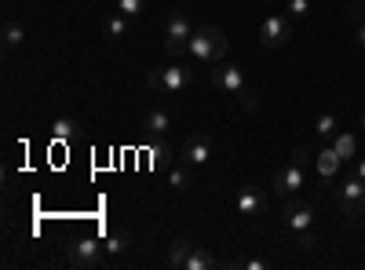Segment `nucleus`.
<instances>
[{"mask_svg":"<svg viewBox=\"0 0 365 270\" xmlns=\"http://www.w3.org/2000/svg\"><path fill=\"white\" fill-rule=\"evenodd\" d=\"M197 63H205V66H216V63H223L227 58V51H230V41H227V33L220 26H197L194 29V37H190V48H187Z\"/></svg>","mask_w":365,"mask_h":270,"instance_id":"f257e3e1","label":"nucleus"},{"mask_svg":"<svg viewBox=\"0 0 365 270\" xmlns=\"http://www.w3.org/2000/svg\"><path fill=\"white\" fill-rule=\"evenodd\" d=\"M307 161H311L307 146H296V150H292V161H289L285 168H278V172H274V179H270L274 194H282V197L299 194L303 183H307Z\"/></svg>","mask_w":365,"mask_h":270,"instance_id":"f03ea898","label":"nucleus"},{"mask_svg":"<svg viewBox=\"0 0 365 270\" xmlns=\"http://www.w3.org/2000/svg\"><path fill=\"white\" fill-rule=\"evenodd\" d=\"M311 230H314V208L303 204V201H289L285 204V234L296 237L299 249H314Z\"/></svg>","mask_w":365,"mask_h":270,"instance_id":"7ed1b4c3","label":"nucleus"},{"mask_svg":"<svg viewBox=\"0 0 365 270\" xmlns=\"http://www.w3.org/2000/svg\"><path fill=\"white\" fill-rule=\"evenodd\" d=\"M66 259L77 270H96V266L106 263V245L99 242V237H91V234H81V237H73V242H70Z\"/></svg>","mask_w":365,"mask_h":270,"instance_id":"20e7f679","label":"nucleus"},{"mask_svg":"<svg viewBox=\"0 0 365 270\" xmlns=\"http://www.w3.org/2000/svg\"><path fill=\"white\" fill-rule=\"evenodd\" d=\"M150 88L161 92V95H179V92H187V88H190V70L179 66V63L158 66V70H150Z\"/></svg>","mask_w":365,"mask_h":270,"instance_id":"39448f33","label":"nucleus"},{"mask_svg":"<svg viewBox=\"0 0 365 270\" xmlns=\"http://www.w3.org/2000/svg\"><path fill=\"white\" fill-rule=\"evenodd\" d=\"M336 204L344 208L347 219H361L365 216V179L358 172L344 179V187L336 190Z\"/></svg>","mask_w":365,"mask_h":270,"instance_id":"423d86ee","label":"nucleus"},{"mask_svg":"<svg viewBox=\"0 0 365 270\" xmlns=\"http://www.w3.org/2000/svg\"><path fill=\"white\" fill-rule=\"evenodd\" d=\"M190 37H194V26H190L187 11H172L168 22H165V51L168 55H182L190 48Z\"/></svg>","mask_w":365,"mask_h":270,"instance_id":"0eeeda50","label":"nucleus"},{"mask_svg":"<svg viewBox=\"0 0 365 270\" xmlns=\"http://www.w3.org/2000/svg\"><path fill=\"white\" fill-rule=\"evenodd\" d=\"M208 77H212V84L220 88V92H230V95H241V92H249V84H245V70L241 66H234V63H216L208 70Z\"/></svg>","mask_w":365,"mask_h":270,"instance_id":"6e6552de","label":"nucleus"},{"mask_svg":"<svg viewBox=\"0 0 365 270\" xmlns=\"http://www.w3.org/2000/svg\"><path fill=\"white\" fill-rule=\"evenodd\" d=\"M292 41V22L289 15H267L259 22V44L263 48H285Z\"/></svg>","mask_w":365,"mask_h":270,"instance_id":"1a4fd4ad","label":"nucleus"},{"mask_svg":"<svg viewBox=\"0 0 365 270\" xmlns=\"http://www.w3.org/2000/svg\"><path fill=\"white\" fill-rule=\"evenodd\" d=\"M182 161H187L190 168H201V165H208L212 161V139L205 135V132H194V135H187L182 139Z\"/></svg>","mask_w":365,"mask_h":270,"instance_id":"9d476101","label":"nucleus"},{"mask_svg":"<svg viewBox=\"0 0 365 270\" xmlns=\"http://www.w3.org/2000/svg\"><path fill=\"white\" fill-rule=\"evenodd\" d=\"M234 208H237L241 216H263L267 212V197L256 187H241L237 197H234Z\"/></svg>","mask_w":365,"mask_h":270,"instance_id":"9b49d317","label":"nucleus"},{"mask_svg":"<svg viewBox=\"0 0 365 270\" xmlns=\"http://www.w3.org/2000/svg\"><path fill=\"white\" fill-rule=\"evenodd\" d=\"M340 165H344V157L336 154V146H325V150H318V154H314V168H318L322 179H332V175L340 172Z\"/></svg>","mask_w":365,"mask_h":270,"instance_id":"f8f14e48","label":"nucleus"},{"mask_svg":"<svg viewBox=\"0 0 365 270\" xmlns=\"http://www.w3.org/2000/svg\"><path fill=\"white\" fill-rule=\"evenodd\" d=\"M168 128H172V117H168V110H150V113L143 117V132H146L150 139H161V135H168Z\"/></svg>","mask_w":365,"mask_h":270,"instance_id":"ddd939ff","label":"nucleus"},{"mask_svg":"<svg viewBox=\"0 0 365 270\" xmlns=\"http://www.w3.org/2000/svg\"><path fill=\"white\" fill-rule=\"evenodd\" d=\"M216 266H220L216 256H212L205 245H194L190 256H187V266H182V270H216Z\"/></svg>","mask_w":365,"mask_h":270,"instance_id":"4468645a","label":"nucleus"},{"mask_svg":"<svg viewBox=\"0 0 365 270\" xmlns=\"http://www.w3.org/2000/svg\"><path fill=\"white\" fill-rule=\"evenodd\" d=\"M128 22H132V19H128V15H120V11H117V15H110V19L103 22V37H106V41H120V37H128Z\"/></svg>","mask_w":365,"mask_h":270,"instance_id":"2eb2a0df","label":"nucleus"},{"mask_svg":"<svg viewBox=\"0 0 365 270\" xmlns=\"http://www.w3.org/2000/svg\"><path fill=\"white\" fill-rule=\"evenodd\" d=\"M77 121H73V117H55V121H51V139L55 142H70L73 135H77Z\"/></svg>","mask_w":365,"mask_h":270,"instance_id":"dca6fc26","label":"nucleus"},{"mask_svg":"<svg viewBox=\"0 0 365 270\" xmlns=\"http://www.w3.org/2000/svg\"><path fill=\"white\" fill-rule=\"evenodd\" d=\"M0 37H4V51H15L26 41V29H22L19 19H4V33H0Z\"/></svg>","mask_w":365,"mask_h":270,"instance_id":"f3484780","label":"nucleus"},{"mask_svg":"<svg viewBox=\"0 0 365 270\" xmlns=\"http://www.w3.org/2000/svg\"><path fill=\"white\" fill-rule=\"evenodd\" d=\"M168 187L172 190H190L194 187V175H190V165L182 161L179 168H168Z\"/></svg>","mask_w":365,"mask_h":270,"instance_id":"a211bd4d","label":"nucleus"},{"mask_svg":"<svg viewBox=\"0 0 365 270\" xmlns=\"http://www.w3.org/2000/svg\"><path fill=\"white\" fill-rule=\"evenodd\" d=\"M190 242H187V237H179V242H172V249H168V266L172 270H182V266H187V256H190Z\"/></svg>","mask_w":365,"mask_h":270,"instance_id":"6ab92c4d","label":"nucleus"},{"mask_svg":"<svg viewBox=\"0 0 365 270\" xmlns=\"http://www.w3.org/2000/svg\"><path fill=\"white\" fill-rule=\"evenodd\" d=\"M332 146H336V154L344 161H354V154H358V139L351 132H336V135H332Z\"/></svg>","mask_w":365,"mask_h":270,"instance_id":"aec40b11","label":"nucleus"},{"mask_svg":"<svg viewBox=\"0 0 365 270\" xmlns=\"http://www.w3.org/2000/svg\"><path fill=\"white\" fill-rule=\"evenodd\" d=\"M103 245H106V259H110V263H117L120 256L128 252V234H125V230H120V234H110Z\"/></svg>","mask_w":365,"mask_h":270,"instance_id":"412c9836","label":"nucleus"},{"mask_svg":"<svg viewBox=\"0 0 365 270\" xmlns=\"http://www.w3.org/2000/svg\"><path fill=\"white\" fill-rule=\"evenodd\" d=\"M314 132H318L322 139H332V135L340 132V117L332 113V110H325V113L318 117V121H314Z\"/></svg>","mask_w":365,"mask_h":270,"instance_id":"4be33fe9","label":"nucleus"},{"mask_svg":"<svg viewBox=\"0 0 365 270\" xmlns=\"http://www.w3.org/2000/svg\"><path fill=\"white\" fill-rule=\"evenodd\" d=\"M117 11L128 15V19H139L146 11V0H117Z\"/></svg>","mask_w":365,"mask_h":270,"instance_id":"5701e85b","label":"nucleus"},{"mask_svg":"<svg viewBox=\"0 0 365 270\" xmlns=\"http://www.w3.org/2000/svg\"><path fill=\"white\" fill-rule=\"evenodd\" d=\"M289 19H307L311 11H314V4H311V0H289Z\"/></svg>","mask_w":365,"mask_h":270,"instance_id":"b1692460","label":"nucleus"},{"mask_svg":"<svg viewBox=\"0 0 365 270\" xmlns=\"http://www.w3.org/2000/svg\"><path fill=\"white\" fill-rule=\"evenodd\" d=\"M237 103H241V110H245V113H256V110H259V99H256L252 88H249V92H241V95H237Z\"/></svg>","mask_w":365,"mask_h":270,"instance_id":"393cba45","label":"nucleus"},{"mask_svg":"<svg viewBox=\"0 0 365 270\" xmlns=\"http://www.w3.org/2000/svg\"><path fill=\"white\" fill-rule=\"evenodd\" d=\"M241 266H249V270H267L270 263H267V259H245V263H241Z\"/></svg>","mask_w":365,"mask_h":270,"instance_id":"a878e982","label":"nucleus"},{"mask_svg":"<svg viewBox=\"0 0 365 270\" xmlns=\"http://www.w3.org/2000/svg\"><path fill=\"white\" fill-rule=\"evenodd\" d=\"M354 41H358V48H365V22L358 26V33H354Z\"/></svg>","mask_w":365,"mask_h":270,"instance_id":"bb28decb","label":"nucleus"},{"mask_svg":"<svg viewBox=\"0 0 365 270\" xmlns=\"http://www.w3.org/2000/svg\"><path fill=\"white\" fill-rule=\"evenodd\" d=\"M358 175H361V179H365V157H361V161H358Z\"/></svg>","mask_w":365,"mask_h":270,"instance_id":"cd10ccee","label":"nucleus"},{"mask_svg":"<svg viewBox=\"0 0 365 270\" xmlns=\"http://www.w3.org/2000/svg\"><path fill=\"white\" fill-rule=\"evenodd\" d=\"M358 125H361V132H365V110H361V121H358Z\"/></svg>","mask_w":365,"mask_h":270,"instance_id":"c85d7f7f","label":"nucleus"},{"mask_svg":"<svg viewBox=\"0 0 365 270\" xmlns=\"http://www.w3.org/2000/svg\"><path fill=\"white\" fill-rule=\"evenodd\" d=\"M361 11H365V8H361Z\"/></svg>","mask_w":365,"mask_h":270,"instance_id":"c756f323","label":"nucleus"}]
</instances>
